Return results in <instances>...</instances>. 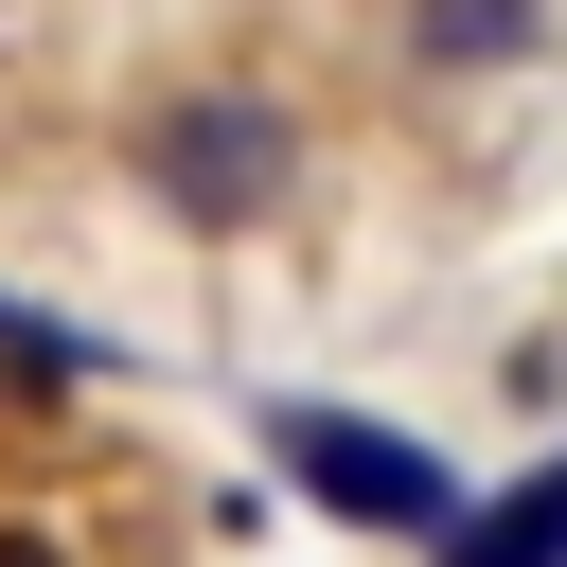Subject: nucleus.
<instances>
[{"label": "nucleus", "instance_id": "f257e3e1", "mask_svg": "<svg viewBox=\"0 0 567 567\" xmlns=\"http://www.w3.org/2000/svg\"><path fill=\"white\" fill-rule=\"evenodd\" d=\"M124 177L177 213V230H266L284 195H301V124L266 106V89H159L142 124H124Z\"/></svg>", "mask_w": 567, "mask_h": 567}, {"label": "nucleus", "instance_id": "f03ea898", "mask_svg": "<svg viewBox=\"0 0 567 567\" xmlns=\"http://www.w3.org/2000/svg\"><path fill=\"white\" fill-rule=\"evenodd\" d=\"M266 461H284L319 514H354V532H425V549H443V514H461L443 443H408V425H372V408H284Z\"/></svg>", "mask_w": 567, "mask_h": 567}, {"label": "nucleus", "instance_id": "7ed1b4c3", "mask_svg": "<svg viewBox=\"0 0 567 567\" xmlns=\"http://www.w3.org/2000/svg\"><path fill=\"white\" fill-rule=\"evenodd\" d=\"M443 567H567V461H532L514 496H461L443 514Z\"/></svg>", "mask_w": 567, "mask_h": 567}, {"label": "nucleus", "instance_id": "20e7f679", "mask_svg": "<svg viewBox=\"0 0 567 567\" xmlns=\"http://www.w3.org/2000/svg\"><path fill=\"white\" fill-rule=\"evenodd\" d=\"M549 53V0H408V71H514Z\"/></svg>", "mask_w": 567, "mask_h": 567}, {"label": "nucleus", "instance_id": "39448f33", "mask_svg": "<svg viewBox=\"0 0 567 567\" xmlns=\"http://www.w3.org/2000/svg\"><path fill=\"white\" fill-rule=\"evenodd\" d=\"M0 567H71V549H53V532H0Z\"/></svg>", "mask_w": 567, "mask_h": 567}]
</instances>
